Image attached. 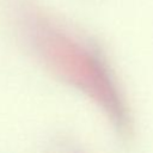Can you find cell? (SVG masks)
<instances>
[{"label":"cell","instance_id":"cell-1","mask_svg":"<svg viewBox=\"0 0 153 153\" xmlns=\"http://www.w3.org/2000/svg\"><path fill=\"white\" fill-rule=\"evenodd\" d=\"M16 14L20 35L42 61L61 78L96 99L116 126L127 130V109L102 54L33 6L31 1L19 0Z\"/></svg>","mask_w":153,"mask_h":153}]
</instances>
